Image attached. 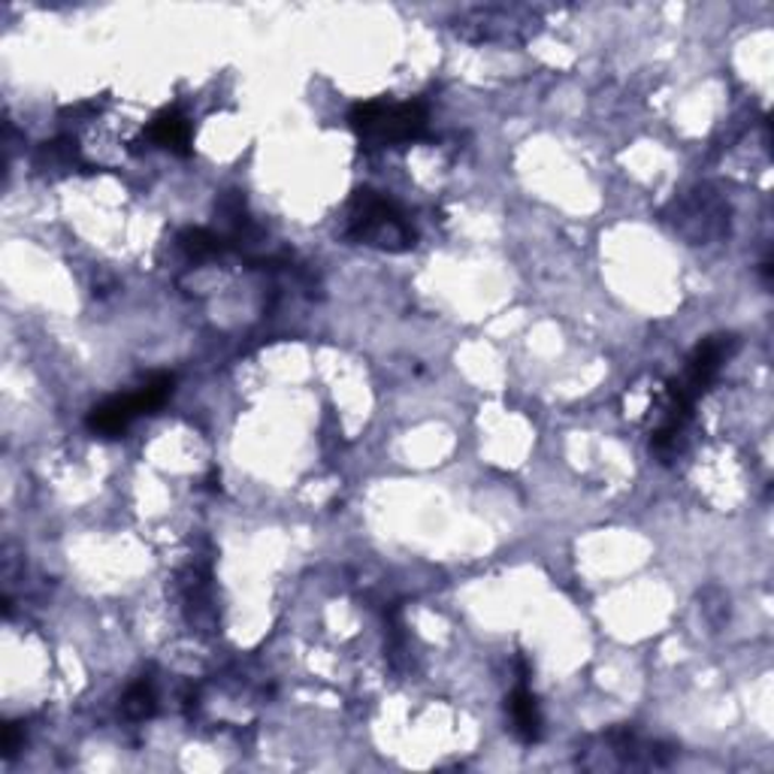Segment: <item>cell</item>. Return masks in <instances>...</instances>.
I'll use <instances>...</instances> for the list:
<instances>
[{
    "mask_svg": "<svg viewBox=\"0 0 774 774\" xmlns=\"http://www.w3.org/2000/svg\"><path fill=\"white\" fill-rule=\"evenodd\" d=\"M735 337H729V333H720V337H708L696 348V352L690 354V360H687V369H684V376L677 381H672L681 394L687 396L690 403H696V396H702L705 391H708V384L718 379L720 367L729 360V354L735 352Z\"/></svg>",
    "mask_w": 774,
    "mask_h": 774,
    "instance_id": "obj_3",
    "label": "cell"
},
{
    "mask_svg": "<svg viewBox=\"0 0 774 774\" xmlns=\"http://www.w3.org/2000/svg\"><path fill=\"white\" fill-rule=\"evenodd\" d=\"M179 245L194 261H206V257H215V254H221L227 249L221 237H215L210 230H200V227L198 230H185L182 237H179Z\"/></svg>",
    "mask_w": 774,
    "mask_h": 774,
    "instance_id": "obj_7",
    "label": "cell"
},
{
    "mask_svg": "<svg viewBox=\"0 0 774 774\" xmlns=\"http://www.w3.org/2000/svg\"><path fill=\"white\" fill-rule=\"evenodd\" d=\"M345 237L381 252H408L418 242L403 210L376 191H354L345 212Z\"/></svg>",
    "mask_w": 774,
    "mask_h": 774,
    "instance_id": "obj_1",
    "label": "cell"
},
{
    "mask_svg": "<svg viewBox=\"0 0 774 774\" xmlns=\"http://www.w3.org/2000/svg\"><path fill=\"white\" fill-rule=\"evenodd\" d=\"M352 130L360 142L372 145H399L423 137L427 130V110L423 103H388V100H369L357 103L348 115Z\"/></svg>",
    "mask_w": 774,
    "mask_h": 774,
    "instance_id": "obj_2",
    "label": "cell"
},
{
    "mask_svg": "<svg viewBox=\"0 0 774 774\" xmlns=\"http://www.w3.org/2000/svg\"><path fill=\"white\" fill-rule=\"evenodd\" d=\"M508 718H511V729L521 738L523 745H535L542 738V714H538V702L530 693L526 684H521L518 690L511 693L508 699Z\"/></svg>",
    "mask_w": 774,
    "mask_h": 774,
    "instance_id": "obj_5",
    "label": "cell"
},
{
    "mask_svg": "<svg viewBox=\"0 0 774 774\" xmlns=\"http://www.w3.org/2000/svg\"><path fill=\"white\" fill-rule=\"evenodd\" d=\"M155 690H152L149 681H137V684L125 693V699H122V711H125V718L130 720H149L155 714Z\"/></svg>",
    "mask_w": 774,
    "mask_h": 774,
    "instance_id": "obj_8",
    "label": "cell"
},
{
    "mask_svg": "<svg viewBox=\"0 0 774 774\" xmlns=\"http://www.w3.org/2000/svg\"><path fill=\"white\" fill-rule=\"evenodd\" d=\"M140 415H149V403H145L142 391H137V394L113 396V399L94 406L88 411V421L85 423H88V430H91L94 436L115 439L122 436Z\"/></svg>",
    "mask_w": 774,
    "mask_h": 774,
    "instance_id": "obj_4",
    "label": "cell"
},
{
    "mask_svg": "<svg viewBox=\"0 0 774 774\" xmlns=\"http://www.w3.org/2000/svg\"><path fill=\"white\" fill-rule=\"evenodd\" d=\"M191 125H188V118L179 113H173V110H167V113H161L152 122V127H149V140L155 142V145H161V149H169V152H176V155H188L191 152Z\"/></svg>",
    "mask_w": 774,
    "mask_h": 774,
    "instance_id": "obj_6",
    "label": "cell"
},
{
    "mask_svg": "<svg viewBox=\"0 0 774 774\" xmlns=\"http://www.w3.org/2000/svg\"><path fill=\"white\" fill-rule=\"evenodd\" d=\"M18 745H22L18 723H7V726H3V757H15Z\"/></svg>",
    "mask_w": 774,
    "mask_h": 774,
    "instance_id": "obj_9",
    "label": "cell"
}]
</instances>
